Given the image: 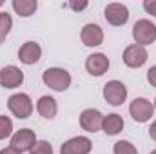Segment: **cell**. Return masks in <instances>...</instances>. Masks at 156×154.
I'll return each instance as SVG.
<instances>
[{"mask_svg": "<svg viewBox=\"0 0 156 154\" xmlns=\"http://www.w3.org/2000/svg\"><path fill=\"white\" fill-rule=\"evenodd\" d=\"M42 80L53 91H66L71 85V75L62 67H49L44 71Z\"/></svg>", "mask_w": 156, "mask_h": 154, "instance_id": "cell-1", "label": "cell"}, {"mask_svg": "<svg viewBox=\"0 0 156 154\" xmlns=\"http://www.w3.org/2000/svg\"><path fill=\"white\" fill-rule=\"evenodd\" d=\"M7 107H9L11 114L16 116L18 120H26L33 114V102L26 93H16V94L9 96Z\"/></svg>", "mask_w": 156, "mask_h": 154, "instance_id": "cell-2", "label": "cell"}, {"mask_svg": "<svg viewBox=\"0 0 156 154\" xmlns=\"http://www.w3.org/2000/svg\"><path fill=\"white\" fill-rule=\"evenodd\" d=\"M133 38H134V42L138 45H142V47L153 44L156 40V26L151 20H147V18L138 20L133 26Z\"/></svg>", "mask_w": 156, "mask_h": 154, "instance_id": "cell-3", "label": "cell"}, {"mask_svg": "<svg viewBox=\"0 0 156 154\" xmlns=\"http://www.w3.org/2000/svg\"><path fill=\"white\" fill-rule=\"evenodd\" d=\"M129 113H131L134 121L145 123V121H149L153 118V114H154V105L147 98H134L131 102V105H129Z\"/></svg>", "mask_w": 156, "mask_h": 154, "instance_id": "cell-4", "label": "cell"}, {"mask_svg": "<svg viewBox=\"0 0 156 154\" xmlns=\"http://www.w3.org/2000/svg\"><path fill=\"white\" fill-rule=\"evenodd\" d=\"M104 98L109 105H122L127 98V87L120 80H111L104 85Z\"/></svg>", "mask_w": 156, "mask_h": 154, "instance_id": "cell-5", "label": "cell"}, {"mask_svg": "<svg viewBox=\"0 0 156 154\" xmlns=\"http://www.w3.org/2000/svg\"><path fill=\"white\" fill-rule=\"evenodd\" d=\"M122 58H123V64H125L127 67L138 69V67H142V65L147 62L149 54H147V49H145V47H142V45H138V44H133V45H127V47H125Z\"/></svg>", "mask_w": 156, "mask_h": 154, "instance_id": "cell-6", "label": "cell"}, {"mask_svg": "<svg viewBox=\"0 0 156 154\" xmlns=\"http://www.w3.org/2000/svg\"><path fill=\"white\" fill-rule=\"evenodd\" d=\"M37 142L38 140H37V136L31 129H20L11 136V147L16 149L18 152H26V151L29 152L35 147Z\"/></svg>", "mask_w": 156, "mask_h": 154, "instance_id": "cell-7", "label": "cell"}, {"mask_svg": "<svg viewBox=\"0 0 156 154\" xmlns=\"http://www.w3.org/2000/svg\"><path fill=\"white\" fill-rule=\"evenodd\" d=\"M104 16H105V20L111 26L120 27V26H125L127 24V20H129V9L123 4L113 2V4H107V7L104 11Z\"/></svg>", "mask_w": 156, "mask_h": 154, "instance_id": "cell-8", "label": "cell"}, {"mask_svg": "<svg viewBox=\"0 0 156 154\" xmlns=\"http://www.w3.org/2000/svg\"><path fill=\"white\" fill-rule=\"evenodd\" d=\"M104 114L98 109H85L80 114V127L87 132H98L102 129Z\"/></svg>", "mask_w": 156, "mask_h": 154, "instance_id": "cell-9", "label": "cell"}, {"mask_svg": "<svg viewBox=\"0 0 156 154\" xmlns=\"http://www.w3.org/2000/svg\"><path fill=\"white\" fill-rule=\"evenodd\" d=\"M24 82V73L16 65H7L0 69V85L4 89H16Z\"/></svg>", "mask_w": 156, "mask_h": 154, "instance_id": "cell-10", "label": "cell"}, {"mask_svg": "<svg viewBox=\"0 0 156 154\" xmlns=\"http://www.w3.org/2000/svg\"><path fill=\"white\" fill-rule=\"evenodd\" d=\"M82 44L87 47H98L104 42V29L98 24H85L80 33Z\"/></svg>", "mask_w": 156, "mask_h": 154, "instance_id": "cell-11", "label": "cell"}, {"mask_svg": "<svg viewBox=\"0 0 156 154\" xmlns=\"http://www.w3.org/2000/svg\"><path fill=\"white\" fill-rule=\"evenodd\" d=\"M85 69L91 76H102L109 69V58L104 53H93L85 60Z\"/></svg>", "mask_w": 156, "mask_h": 154, "instance_id": "cell-12", "label": "cell"}, {"mask_svg": "<svg viewBox=\"0 0 156 154\" xmlns=\"http://www.w3.org/2000/svg\"><path fill=\"white\" fill-rule=\"evenodd\" d=\"M93 149V143L89 138L85 136H76V138H71L67 140L62 149H60V154H89Z\"/></svg>", "mask_w": 156, "mask_h": 154, "instance_id": "cell-13", "label": "cell"}, {"mask_svg": "<svg viewBox=\"0 0 156 154\" xmlns=\"http://www.w3.org/2000/svg\"><path fill=\"white\" fill-rule=\"evenodd\" d=\"M40 56H42V47H40L37 42H33V40L26 42V44L18 49V60H20L22 64H26V65L37 64L40 60Z\"/></svg>", "mask_w": 156, "mask_h": 154, "instance_id": "cell-14", "label": "cell"}, {"mask_svg": "<svg viewBox=\"0 0 156 154\" xmlns=\"http://www.w3.org/2000/svg\"><path fill=\"white\" fill-rule=\"evenodd\" d=\"M37 111L42 118L53 120L58 113V103L53 96H40V100L37 102Z\"/></svg>", "mask_w": 156, "mask_h": 154, "instance_id": "cell-15", "label": "cell"}, {"mask_svg": "<svg viewBox=\"0 0 156 154\" xmlns=\"http://www.w3.org/2000/svg\"><path fill=\"white\" fill-rule=\"evenodd\" d=\"M123 118L116 113H113V114H107L104 116V121H102V131L105 132V134H109V136H116L118 132H122V129H123Z\"/></svg>", "mask_w": 156, "mask_h": 154, "instance_id": "cell-16", "label": "cell"}, {"mask_svg": "<svg viewBox=\"0 0 156 154\" xmlns=\"http://www.w3.org/2000/svg\"><path fill=\"white\" fill-rule=\"evenodd\" d=\"M11 5H13L15 13H16L18 16H24V18L35 15V11H37V7H38L37 0H13Z\"/></svg>", "mask_w": 156, "mask_h": 154, "instance_id": "cell-17", "label": "cell"}, {"mask_svg": "<svg viewBox=\"0 0 156 154\" xmlns=\"http://www.w3.org/2000/svg\"><path fill=\"white\" fill-rule=\"evenodd\" d=\"M11 27H13V18H11V15H7V13L2 11V13H0V44L7 38Z\"/></svg>", "mask_w": 156, "mask_h": 154, "instance_id": "cell-18", "label": "cell"}, {"mask_svg": "<svg viewBox=\"0 0 156 154\" xmlns=\"http://www.w3.org/2000/svg\"><path fill=\"white\" fill-rule=\"evenodd\" d=\"M113 152L115 154H138V151H136V147H134L131 142L122 140V142H116V143H115Z\"/></svg>", "mask_w": 156, "mask_h": 154, "instance_id": "cell-19", "label": "cell"}, {"mask_svg": "<svg viewBox=\"0 0 156 154\" xmlns=\"http://www.w3.org/2000/svg\"><path fill=\"white\" fill-rule=\"evenodd\" d=\"M13 132V121L9 116H0V140L9 138Z\"/></svg>", "mask_w": 156, "mask_h": 154, "instance_id": "cell-20", "label": "cell"}, {"mask_svg": "<svg viewBox=\"0 0 156 154\" xmlns=\"http://www.w3.org/2000/svg\"><path fill=\"white\" fill-rule=\"evenodd\" d=\"M29 154H53V147H51V143L49 142H37L35 143V147L29 151Z\"/></svg>", "mask_w": 156, "mask_h": 154, "instance_id": "cell-21", "label": "cell"}, {"mask_svg": "<svg viewBox=\"0 0 156 154\" xmlns=\"http://www.w3.org/2000/svg\"><path fill=\"white\" fill-rule=\"evenodd\" d=\"M87 5H89L87 0H78V2L76 0H71V2H69V7H71L73 11H83Z\"/></svg>", "mask_w": 156, "mask_h": 154, "instance_id": "cell-22", "label": "cell"}, {"mask_svg": "<svg viewBox=\"0 0 156 154\" xmlns=\"http://www.w3.org/2000/svg\"><path fill=\"white\" fill-rule=\"evenodd\" d=\"M144 9H145L149 15L156 16V0H145V2H144Z\"/></svg>", "mask_w": 156, "mask_h": 154, "instance_id": "cell-23", "label": "cell"}, {"mask_svg": "<svg viewBox=\"0 0 156 154\" xmlns=\"http://www.w3.org/2000/svg\"><path fill=\"white\" fill-rule=\"evenodd\" d=\"M147 82H149L153 87H156V65H153V67L147 71Z\"/></svg>", "mask_w": 156, "mask_h": 154, "instance_id": "cell-24", "label": "cell"}, {"mask_svg": "<svg viewBox=\"0 0 156 154\" xmlns=\"http://www.w3.org/2000/svg\"><path fill=\"white\" fill-rule=\"evenodd\" d=\"M149 136H151V140L156 142V120L151 123V127H149Z\"/></svg>", "mask_w": 156, "mask_h": 154, "instance_id": "cell-25", "label": "cell"}, {"mask_svg": "<svg viewBox=\"0 0 156 154\" xmlns=\"http://www.w3.org/2000/svg\"><path fill=\"white\" fill-rule=\"evenodd\" d=\"M0 154H22V152H18L16 149H13V147L9 145V147H5V149H2V151H0Z\"/></svg>", "mask_w": 156, "mask_h": 154, "instance_id": "cell-26", "label": "cell"}, {"mask_svg": "<svg viewBox=\"0 0 156 154\" xmlns=\"http://www.w3.org/2000/svg\"><path fill=\"white\" fill-rule=\"evenodd\" d=\"M153 105H154V109H156V98H154V102H153Z\"/></svg>", "mask_w": 156, "mask_h": 154, "instance_id": "cell-27", "label": "cell"}, {"mask_svg": "<svg viewBox=\"0 0 156 154\" xmlns=\"http://www.w3.org/2000/svg\"><path fill=\"white\" fill-rule=\"evenodd\" d=\"M2 5H4V2H2V0H0V7H2Z\"/></svg>", "mask_w": 156, "mask_h": 154, "instance_id": "cell-28", "label": "cell"}, {"mask_svg": "<svg viewBox=\"0 0 156 154\" xmlns=\"http://www.w3.org/2000/svg\"><path fill=\"white\" fill-rule=\"evenodd\" d=\"M151 154H156V149H154V151H153V152H151Z\"/></svg>", "mask_w": 156, "mask_h": 154, "instance_id": "cell-29", "label": "cell"}]
</instances>
